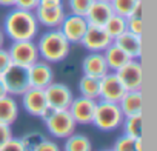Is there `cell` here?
<instances>
[{
  "label": "cell",
  "mask_w": 157,
  "mask_h": 151,
  "mask_svg": "<svg viewBox=\"0 0 157 151\" xmlns=\"http://www.w3.org/2000/svg\"><path fill=\"white\" fill-rule=\"evenodd\" d=\"M13 137V130L11 125L6 123H0V148H2L10 139Z\"/></svg>",
  "instance_id": "32"
},
{
  "label": "cell",
  "mask_w": 157,
  "mask_h": 151,
  "mask_svg": "<svg viewBox=\"0 0 157 151\" xmlns=\"http://www.w3.org/2000/svg\"><path fill=\"white\" fill-rule=\"evenodd\" d=\"M3 33L14 40H34L39 34V22L34 11H26L13 6L3 20Z\"/></svg>",
  "instance_id": "1"
},
{
  "label": "cell",
  "mask_w": 157,
  "mask_h": 151,
  "mask_svg": "<svg viewBox=\"0 0 157 151\" xmlns=\"http://www.w3.org/2000/svg\"><path fill=\"white\" fill-rule=\"evenodd\" d=\"M126 90L123 88L122 82L119 80L117 74L114 71H108L103 77L99 79V99L106 102L119 103V100L123 97Z\"/></svg>",
  "instance_id": "9"
},
{
  "label": "cell",
  "mask_w": 157,
  "mask_h": 151,
  "mask_svg": "<svg viewBox=\"0 0 157 151\" xmlns=\"http://www.w3.org/2000/svg\"><path fill=\"white\" fill-rule=\"evenodd\" d=\"M16 0H0V6H5V8H13L14 6Z\"/></svg>",
  "instance_id": "38"
},
{
  "label": "cell",
  "mask_w": 157,
  "mask_h": 151,
  "mask_svg": "<svg viewBox=\"0 0 157 151\" xmlns=\"http://www.w3.org/2000/svg\"><path fill=\"white\" fill-rule=\"evenodd\" d=\"M63 151H93V143L88 136L72 133L65 139Z\"/></svg>",
  "instance_id": "22"
},
{
  "label": "cell",
  "mask_w": 157,
  "mask_h": 151,
  "mask_svg": "<svg viewBox=\"0 0 157 151\" xmlns=\"http://www.w3.org/2000/svg\"><path fill=\"white\" fill-rule=\"evenodd\" d=\"M113 151H143V143H142V137H129V136H120L114 146Z\"/></svg>",
  "instance_id": "25"
},
{
  "label": "cell",
  "mask_w": 157,
  "mask_h": 151,
  "mask_svg": "<svg viewBox=\"0 0 157 151\" xmlns=\"http://www.w3.org/2000/svg\"><path fill=\"white\" fill-rule=\"evenodd\" d=\"M78 91H80V96L97 100L99 99V79L83 74L82 79L78 80Z\"/></svg>",
  "instance_id": "23"
},
{
  "label": "cell",
  "mask_w": 157,
  "mask_h": 151,
  "mask_svg": "<svg viewBox=\"0 0 157 151\" xmlns=\"http://www.w3.org/2000/svg\"><path fill=\"white\" fill-rule=\"evenodd\" d=\"M14 6L20 10H26V11H34L39 6V0H16Z\"/></svg>",
  "instance_id": "34"
},
{
  "label": "cell",
  "mask_w": 157,
  "mask_h": 151,
  "mask_svg": "<svg viewBox=\"0 0 157 151\" xmlns=\"http://www.w3.org/2000/svg\"><path fill=\"white\" fill-rule=\"evenodd\" d=\"M48 133L57 139H66L72 133H75V120L72 119L68 110H54L49 117L43 120Z\"/></svg>",
  "instance_id": "4"
},
{
  "label": "cell",
  "mask_w": 157,
  "mask_h": 151,
  "mask_svg": "<svg viewBox=\"0 0 157 151\" xmlns=\"http://www.w3.org/2000/svg\"><path fill=\"white\" fill-rule=\"evenodd\" d=\"M125 116L119 106V103L106 102V100H97V106L93 117V125L100 131H116L122 126Z\"/></svg>",
  "instance_id": "3"
},
{
  "label": "cell",
  "mask_w": 157,
  "mask_h": 151,
  "mask_svg": "<svg viewBox=\"0 0 157 151\" xmlns=\"http://www.w3.org/2000/svg\"><path fill=\"white\" fill-rule=\"evenodd\" d=\"M111 43H113V37L106 33L103 26H97V25H88L86 33L80 40V45L90 52H103Z\"/></svg>",
  "instance_id": "8"
},
{
  "label": "cell",
  "mask_w": 157,
  "mask_h": 151,
  "mask_svg": "<svg viewBox=\"0 0 157 151\" xmlns=\"http://www.w3.org/2000/svg\"><path fill=\"white\" fill-rule=\"evenodd\" d=\"M91 3H93V0H66V6L71 14L83 16V17L86 16Z\"/></svg>",
  "instance_id": "29"
},
{
  "label": "cell",
  "mask_w": 157,
  "mask_h": 151,
  "mask_svg": "<svg viewBox=\"0 0 157 151\" xmlns=\"http://www.w3.org/2000/svg\"><path fill=\"white\" fill-rule=\"evenodd\" d=\"M39 6H45V8L63 6V0H39Z\"/></svg>",
  "instance_id": "36"
},
{
  "label": "cell",
  "mask_w": 157,
  "mask_h": 151,
  "mask_svg": "<svg viewBox=\"0 0 157 151\" xmlns=\"http://www.w3.org/2000/svg\"><path fill=\"white\" fill-rule=\"evenodd\" d=\"M11 62L25 68H29L33 63H36L40 56L39 49L34 40H14L8 49Z\"/></svg>",
  "instance_id": "6"
},
{
  "label": "cell",
  "mask_w": 157,
  "mask_h": 151,
  "mask_svg": "<svg viewBox=\"0 0 157 151\" xmlns=\"http://www.w3.org/2000/svg\"><path fill=\"white\" fill-rule=\"evenodd\" d=\"M102 151H113V149H102Z\"/></svg>",
  "instance_id": "41"
},
{
  "label": "cell",
  "mask_w": 157,
  "mask_h": 151,
  "mask_svg": "<svg viewBox=\"0 0 157 151\" xmlns=\"http://www.w3.org/2000/svg\"><path fill=\"white\" fill-rule=\"evenodd\" d=\"M88 20L83 16H77V14H65L59 29L62 34L68 39L69 43H80L83 34L86 33L88 28Z\"/></svg>",
  "instance_id": "10"
},
{
  "label": "cell",
  "mask_w": 157,
  "mask_h": 151,
  "mask_svg": "<svg viewBox=\"0 0 157 151\" xmlns=\"http://www.w3.org/2000/svg\"><path fill=\"white\" fill-rule=\"evenodd\" d=\"M122 128H123V134L129 136V137H142V114H136V116H126L122 122Z\"/></svg>",
  "instance_id": "24"
},
{
  "label": "cell",
  "mask_w": 157,
  "mask_h": 151,
  "mask_svg": "<svg viewBox=\"0 0 157 151\" xmlns=\"http://www.w3.org/2000/svg\"><path fill=\"white\" fill-rule=\"evenodd\" d=\"M126 91H139L143 85V68L139 59L128 60L122 68L114 71Z\"/></svg>",
  "instance_id": "7"
},
{
  "label": "cell",
  "mask_w": 157,
  "mask_h": 151,
  "mask_svg": "<svg viewBox=\"0 0 157 151\" xmlns=\"http://www.w3.org/2000/svg\"><path fill=\"white\" fill-rule=\"evenodd\" d=\"M22 106H23V110L28 114H31L34 117H40L43 110L48 106V102H46V97H45V91L40 90V88L29 87L22 94Z\"/></svg>",
  "instance_id": "14"
},
{
  "label": "cell",
  "mask_w": 157,
  "mask_h": 151,
  "mask_svg": "<svg viewBox=\"0 0 157 151\" xmlns=\"http://www.w3.org/2000/svg\"><path fill=\"white\" fill-rule=\"evenodd\" d=\"M114 14L111 3L105 0H93V3L86 13V20L90 25H97V26H105L108 19Z\"/></svg>",
  "instance_id": "17"
},
{
  "label": "cell",
  "mask_w": 157,
  "mask_h": 151,
  "mask_svg": "<svg viewBox=\"0 0 157 151\" xmlns=\"http://www.w3.org/2000/svg\"><path fill=\"white\" fill-rule=\"evenodd\" d=\"M45 97L49 106H52L54 110H68L74 94L71 91V88L65 83H59V82H51L45 90Z\"/></svg>",
  "instance_id": "12"
},
{
  "label": "cell",
  "mask_w": 157,
  "mask_h": 151,
  "mask_svg": "<svg viewBox=\"0 0 157 151\" xmlns=\"http://www.w3.org/2000/svg\"><path fill=\"white\" fill-rule=\"evenodd\" d=\"M2 79L10 96H22L29 88L28 68L11 63L2 74Z\"/></svg>",
  "instance_id": "5"
},
{
  "label": "cell",
  "mask_w": 157,
  "mask_h": 151,
  "mask_svg": "<svg viewBox=\"0 0 157 151\" xmlns=\"http://www.w3.org/2000/svg\"><path fill=\"white\" fill-rule=\"evenodd\" d=\"M120 49H123L131 59H140L142 57V36H136L129 31H125L119 37L113 40Z\"/></svg>",
  "instance_id": "18"
},
{
  "label": "cell",
  "mask_w": 157,
  "mask_h": 151,
  "mask_svg": "<svg viewBox=\"0 0 157 151\" xmlns=\"http://www.w3.org/2000/svg\"><path fill=\"white\" fill-rule=\"evenodd\" d=\"M45 137H46V136H45L43 133L31 131V133H26V134L20 139V142H22V146H23L25 151H34V149L39 146V143H40Z\"/></svg>",
  "instance_id": "28"
},
{
  "label": "cell",
  "mask_w": 157,
  "mask_h": 151,
  "mask_svg": "<svg viewBox=\"0 0 157 151\" xmlns=\"http://www.w3.org/2000/svg\"><path fill=\"white\" fill-rule=\"evenodd\" d=\"M137 2L139 0H111L109 3H111L114 14H119L122 17H129V14Z\"/></svg>",
  "instance_id": "27"
},
{
  "label": "cell",
  "mask_w": 157,
  "mask_h": 151,
  "mask_svg": "<svg viewBox=\"0 0 157 151\" xmlns=\"http://www.w3.org/2000/svg\"><path fill=\"white\" fill-rule=\"evenodd\" d=\"M19 117V103L16 102L14 96H3L0 97V123L13 125Z\"/></svg>",
  "instance_id": "20"
},
{
  "label": "cell",
  "mask_w": 157,
  "mask_h": 151,
  "mask_svg": "<svg viewBox=\"0 0 157 151\" xmlns=\"http://www.w3.org/2000/svg\"><path fill=\"white\" fill-rule=\"evenodd\" d=\"M105 29H106V33L113 37V40L116 39V37H119L120 34H123L125 31H126V17H122V16H119V14H113L109 19H108V22L105 23V26H103Z\"/></svg>",
  "instance_id": "26"
},
{
  "label": "cell",
  "mask_w": 157,
  "mask_h": 151,
  "mask_svg": "<svg viewBox=\"0 0 157 151\" xmlns=\"http://www.w3.org/2000/svg\"><path fill=\"white\" fill-rule=\"evenodd\" d=\"M142 90L139 91H126L123 94V97L119 100V106L123 113V116H136V114H142Z\"/></svg>",
  "instance_id": "19"
},
{
  "label": "cell",
  "mask_w": 157,
  "mask_h": 151,
  "mask_svg": "<svg viewBox=\"0 0 157 151\" xmlns=\"http://www.w3.org/2000/svg\"><path fill=\"white\" fill-rule=\"evenodd\" d=\"M6 88H5V83H3V79H2V76H0V97H3L6 96Z\"/></svg>",
  "instance_id": "39"
},
{
  "label": "cell",
  "mask_w": 157,
  "mask_h": 151,
  "mask_svg": "<svg viewBox=\"0 0 157 151\" xmlns=\"http://www.w3.org/2000/svg\"><path fill=\"white\" fill-rule=\"evenodd\" d=\"M126 31L142 36L143 34V19L142 17H126Z\"/></svg>",
  "instance_id": "30"
},
{
  "label": "cell",
  "mask_w": 157,
  "mask_h": 151,
  "mask_svg": "<svg viewBox=\"0 0 157 151\" xmlns=\"http://www.w3.org/2000/svg\"><path fill=\"white\" fill-rule=\"evenodd\" d=\"M28 77H29V87L45 90L51 82H54V71L51 68V63L45 60H37L28 68Z\"/></svg>",
  "instance_id": "13"
},
{
  "label": "cell",
  "mask_w": 157,
  "mask_h": 151,
  "mask_svg": "<svg viewBox=\"0 0 157 151\" xmlns=\"http://www.w3.org/2000/svg\"><path fill=\"white\" fill-rule=\"evenodd\" d=\"M3 43H5V33L0 28V48H3Z\"/></svg>",
  "instance_id": "40"
},
{
  "label": "cell",
  "mask_w": 157,
  "mask_h": 151,
  "mask_svg": "<svg viewBox=\"0 0 157 151\" xmlns=\"http://www.w3.org/2000/svg\"><path fill=\"white\" fill-rule=\"evenodd\" d=\"M96 106H97V100L96 99L78 96V97L72 99L68 111L71 113V116H72V119L75 120L77 125H90L93 122Z\"/></svg>",
  "instance_id": "11"
},
{
  "label": "cell",
  "mask_w": 157,
  "mask_h": 151,
  "mask_svg": "<svg viewBox=\"0 0 157 151\" xmlns=\"http://www.w3.org/2000/svg\"><path fill=\"white\" fill-rule=\"evenodd\" d=\"M129 17H142L143 19V2L142 0H139V2L136 3V6L132 8Z\"/></svg>",
  "instance_id": "37"
},
{
  "label": "cell",
  "mask_w": 157,
  "mask_h": 151,
  "mask_svg": "<svg viewBox=\"0 0 157 151\" xmlns=\"http://www.w3.org/2000/svg\"><path fill=\"white\" fill-rule=\"evenodd\" d=\"M103 57H105V62H106L109 71H117V69L122 68L128 60H131V57H129L123 49H120L114 42L103 51Z\"/></svg>",
  "instance_id": "21"
},
{
  "label": "cell",
  "mask_w": 157,
  "mask_h": 151,
  "mask_svg": "<svg viewBox=\"0 0 157 151\" xmlns=\"http://www.w3.org/2000/svg\"><path fill=\"white\" fill-rule=\"evenodd\" d=\"M0 151H25L23 146H22V142L20 139H14L11 137L2 148H0Z\"/></svg>",
  "instance_id": "33"
},
{
  "label": "cell",
  "mask_w": 157,
  "mask_h": 151,
  "mask_svg": "<svg viewBox=\"0 0 157 151\" xmlns=\"http://www.w3.org/2000/svg\"><path fill=\"white\" fill-rule=\"evenodd\" d=\"M34 151H62V149H60V146H59L54 140H49V139L45 137V139L39 143V146H37Z\"/></svg>",
  "instance_id": "31"
},
{
  "label": "cell",
  "mask_w": 157,
  "mask_h": 151,
  "mask_svg": "<svg viewBox=\"0 0 157 151\" xmlns=\"http://www.w3.org/2000/svg\"><path fill=\"white\" fill-rule=\"evenodd\" d=\"M13 62H11V57H10V52H8V49H5V48H0V76L3 74V71L11 65Z\"/></svg>",
  "instance_id": "35"
},
{
  "label": "cell",
  "mask_w": 157,
  "mask_h": 151,
  "mask_svg": "<svg viewBox=\"0 0 157 151\" xmlns=\"http://www.w3.org/2000/svg\"><path fill=\"white\" fill-rule=\"evenodd\" d=\"M36 45H37L40 59L48 63L63 62L68 57L69 49H71V43L68 42V39L62 34L59 28L48 29L46 33H43Z\"/></svg>",
  "instance_id": "2"
},
{
  "label": "cell",
  "mask_w": 157,
  "mask_h": 151,
  "mask_svg": "<svg viewBox=\"0 0 157 151\" xmlns=\"http://www.w3.org/2000/svg\"><path fill=\"white\" fill-rule=\"evenodd\" d=\"M82 71L85 76H91V77H96V79L103 77L109 71L105 62L103 52H90L88 56H85L82 60Z\"/></svg>",
  "instance_id": "16"
},
{
  "label": "cell",
  "mask_w": 157,
  "mask_h": 151,
  "mask_svg": "<svg viewBox=\"0 0 157 151\" xmlns=\"http://www.w3.org/2000/svg\"><path fill=\"white\" fill-rule=\"evenodd\" d=\"M105 2H111V0H105Z\"/></svg>",
  "instance_id": "42"
},
{
  "label": "cell",
  "mask_w": 157,
  "mask_h": 151,
  "mask_svg": "<svg viewBox=\"0 0 157 151\" xmlns=\"http://www.w3.org/2000/svg\"><path fill=\"white\" fill-rule=\"evenodd\" d=\"M34 14L39 22V26H45L46 29H56L60 26L66 13L63 6H54V8L37 6L34 10Z\"/></svg>",
  "instance_id": "15"
}]
</instances>
